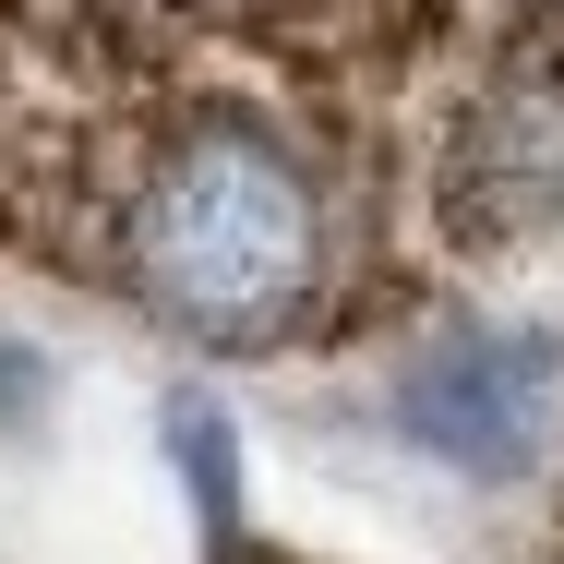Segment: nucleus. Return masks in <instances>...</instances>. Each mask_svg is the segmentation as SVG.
<instances>
[{"label":"nucleus","mask_w":564,"mask_h":564,"mask_svg":"<svg viewBox=\"0 0 564 564\" xmlns=\"http://www.w3.org/2000/svg\"><path fill=\"white\" fill-rule=\"evenodd\" d=\"M529 564H564V492H553V529H541V553Z\"/></svg>","instance_id":"nucleus-8"},{"label":"nucleus","mask_w":564,"mask_h":564,"mask_svg":"<svg viewBox=\"0 0 564 564\" xmlns=\"http://www.w3.org/2000/svg\"><path fill=\"white\" fill-rule=\"evenodd\" d=\"M169 445H181L193 492H205V553L240 541V480H228V421H217V397H181V409H169Z\"/></svg>","instance_id":"nucleus-5"},{"label":"nucleus","mask_w":564,"mask_h":564,"mask_svg":"<svg viewBox=\"0 0 564 564\" xmlns=\"http://www.w3.org/2000/svg\"><path fill=\"white\" fill-rule=\"evenodd\" d=\"M433 264H492L564 228V0H517L468 61L421 144Z\"/></svg>","instance_id":"nucleus-2"},{"label":"nucleus","mask_w":564,"mask_h":564,"mask_svg":"<svg viewBox=\"0 0 564 564\" xmlns=\"http://www.w3.org/2000/svg\"><path fill=\"white\" fill-rule=\"evenodd\" d=\"M144 12L217 61H252L313 97H360V109H409V85L468 61V24H480V0H144Z\"/></svg>","instance_id":"nucleus-3"},{"label":"nucleus","mask_w":564,"mask_h":564,"mask_svg":"<svg viewBox=\"0 0 564 564\" xmlns=\"http://www.w3.org/2000/svg\"><path fill=\"white\" fill-rule=\"evenodd\" d=\"M0 252L205 360H313L433 301L409 109L276 85L144 0H36L0 85Z\"/></svg>","instance_id":"nucleus-1"},{"label":"nucleus","mask_w":564,"mask_h":564,"mask_svg":"<svg viewBox=\"0 0 564 564\" xmlns=\"http://www.w3.org/2000/svg\"><path fill=\"white\" fill-rule=\"evenodd\" d=\"M553 397H564V348L529 325H468V337L421 348L397 372V433L421 456H445L468 480H517L553 445Z\"/></svg>","instance_id":"nucleus-4"},{"label":"nucleus","mask_w":564,"mask_h":564,"mask_svg":"<svg viewBox=\"0 0 564 564\" xmlns=\"http://www.w3.org/2000/svg\"><path fill=\"white\" fill-rule=\"evenodd\" d=\"M217 564H313V553H289V541H217Z\"/></svg>","instance_id":"nucleus-7"},{"label":"nucleus","mask_w":564,"mask_h":564,"mask_svg":"<svg viewBox=\"0 0 564 564\" xmlns=\"http://www.w3.org/2000/svg\"><path fill=\"white\" fill-rule=\"evenodd\" d=\"M24 36H36V0H0V85H12V61H24Z\"/></svg>","instance_id":"nucleus-6"}]
</instances>
